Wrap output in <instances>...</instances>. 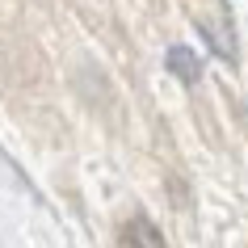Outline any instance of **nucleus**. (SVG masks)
<instances>
[{"mask_svg": "<svg viewBox=\"0 0 248 248\" xmlns=\"http://www.w3.org/2000/svg\"><path fill=\"white\" fill-rule=\"evenodd\" d=\"M122 248H164V240L147 219H131L122 227Z\"/></svg>", "mask_w": 248, "mask_h": 248, "instance_id": "f257e3e1", "label": "nucleus"}, {"mask_svg": "<svg viewBox=\"0 0 248 248\" xmlns=\"http://www.w3.org/2000/svg\"><path fill=\"white\" fill-rule=\"evenodd\" d=\"M169 72L177 80H185V84H194L202 76V63H198V55L189 46H169Z\"/></svg>", "mask_w": 248, "mask_h": 248, "instance_id": "f03ea898", "label": "nucleus"}]
</instances>
